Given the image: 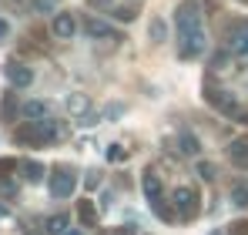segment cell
Listing matches in <instances>:
<instances>
[{"label": "cell", "mask_w": 248, "mask_h": 235, "mask_svg": "<svg viewBox=\"0 0 248 235\" xmlns=\"http://www.w3.org/2000/svg\"><path fill=\"white\" fill-rule=\"evenodd\" d=\"M178 145H181V148H178L181 155H198V151H202V148H198V138H195V134H181V138H178Z\"/></svg>", "instance_id": "ac0fdd59"}, {"label": "cell", "mask_w": 248, "mask_h": 235, "mask_svg": "<svg viewBox=\"0 0 248 235\" xmlns=\"http://www.w3.org/2000/svg\"><path fill=\"white\" fill-rule=\"evenodd\" d=\"M178 31L181 34H188V31H195V27H202V14H198V3H181L178 7Z\"/></svg>", "instance_id": "5b68a950"}, {"label": "cell", "mask_w": 248, "mask_h": 235, "mask_svg": "<svg viewBox=\"0 0 248 235\" xmlns=\"http://www.w3.org/2000/svg\"><path fill=\"white\" fill-rule=\"evenodd\" d=\"M81 124H84V128H94V124H101V115L87 111V115H81Z\"/></svg>", "instance_id": "7402d4cb"}, {"label": "cell", "mask_w": 248, "mask_h": 235, "mask_svg": "<svg viewBox=\"0 0 248 235\" xmlns=\"http://www.w3.org/2000/svg\"><path fill=\"white\" fill-rule=\"evenodd\" d=\"M148 31H151V40H155V44H161V40L168 37V27H165V20H161V17H155Z\"/></svg>", "instance_id": "ffe728a7"}, {"label": "cell", "mask_w": 248, "mask_h": 235, "mask_svg": "<svg viewBox=\"0 0 248 235\" xmlns=\"http://www.w3.org/2000/svg\"><path fill=\"white\" fill-rule=\"evenodd\" d=\"M74 188H78V175L71 171V168H57L54 171V178H50V195L57 198H71L74 195Z\"/></svg>", "instance_id": "3957f363"}, {"label": "cell", "mask_w": 248, "mask_h": 235, "mask_svg": "<svg viewBox=\"0 0 248 235\" xmlns=\"http://www.w3.org/2000/svg\"><path fill=\"white\" fill-rule=\"evenodd\" d=\"M198 171H202V178H205V182H211V178H215V168H211L208 161H202V165H198Z\"/></svg>", "instance_id": "cb8c5ba5"}, {"label": "cell", "mask_w": 248, "mask_h": 235, "mask_svg": "<svg viewBox=\"0 0 248 235\" xmlns=\"http://www.w3.org/2000/svg\"><path fill=\"white\" fill-rule=\"evenodd\" d=\"M211 235H221V232H211Z\"/></svg>", "instance_id": "1f68e13d"}, {"label": "cell", "mask_w": 248, "mask_h": 235, "mask_svg": "<svg viewBox=\"0 0 248 235\" xmlns=\"http://www.w3.org/2000/svg\"><path fill=\"white\" fill-rule=\"evenodd\" d=\"M0 118H3V121H14V118H17V94H3V101H0Z\"/></svg>", "instance_id": "2e32d148"}, {"label": "cell", "mask_w": 248, "mask_h": 235, "mask_svg": "<svg viewBox=\"0 0 248 235\" xmlns=\"http://www.w3.org/2000/svg\"><path fill=\"white\" fill-rule=\"evenodd\" d=\"M171 201H174V208H178V215L181 218H195L198 212H202V205H198V192L195 188H174L171 192Z\"/></svg>", "instance_id": "7a4b0ae2"}, {"label": "cell", "mask_w": 248, "mask_h": 235, "mask_svg": "<svg viewBox=\"0 0 248 235\" xmlns=\"http://www.w3.org/2000/svg\"><path fill=\"white\" fill-rule=\"evenodd\" d=\"M7 34H10V24H7V20H0V44H3V37H7Z\"/></svg>", "instance_id": "83f0119b"}, {"label": "cell", "mask_w": 248, "mask_h": 235, "mask_svg": "<svg viewBox=\"0 0 248 235\" xmlns=\"http://www.w3.org/2000/svg\"><path fill=\"white\" fill-rule=\"evenodd\" d=\"M228 158H232L235 168H245L248 171V138H235L232 148H228Z\"/></svg>", "instance_id": "30bf717a"}, {"label": "cell", "mask_w": 248, "mask_h": 235, "mask_svg": "<svg viewBox=\"0 0 248 235\" xmlns=\"http://www.w3.org/2000/svg\"><path fill=\"white\" fill-rule=\"evenodd\" d=\"M81 31H84V34H87V37H94V40L114 37V27H111V24H108V20H97V17H84Z\"/></svg>", "instance_id": "9c48e42d"}, {"label": "cell", "mask_w": 248, "mask_h": 235, "mask_svg": "<svg viewBox=\"0 0 248 235\" xmlns=\"http://www.w3.org/2000/svg\"><path fill=\"white\" fill-rule=\"evenodd\" d=\"M64 235H84V232H81V229H67Z\"/></svg>", "instance_id": "4dcf8cb0"}, {"label": "cell", "mask_w": 248, "mask_h": 235, "mask_svg": "<svg viewBox=\"0 0 248 235\" xmlns=\"http://www.w3.org/2000/svg\"><path fill=\"white\" fill-rule=\"evenodd\" d=\"M20 111H24L27 121H41V118H50V104L47 101H27Z\"/></svg>", "instance_id": "7c38bea8"}, {"label": "cell", "mask_w": 248, "mask_h": 235, "mask_svg": "<svg viewBox=\"0 0 248 235\" xmlns=\"http://www.w3.org/2000/svg\"><path fill=\"white\" fill-rule=\"evenodd\" d=\"M47 232H50V235H64V232H67V215H54V218H47Z\"/></svg>", "instance_id": "d6986e66"}, {"label": "cell", "mask_w": 248, "mask_h": 235, "mask_svg": "<svg viewBox=\"0 0 248 235\" xmlns=\"http://www.w3.org/2000/svg\"><path fill=\"white\" fill-rule=\"evenodd\" d=\"M232 50L242 54V57H248V20L235 27V34H232Z\"/></svg>", "instance_id": "4fadbf2b"}, {"label": "cell", "mask_w": 248, "mask_h": 235, "mask_svg": "<svg viewBox=\"0 0 248 235\" xmlns=\"http://www.w3.org/2000/svg\"><path fill=\"white\" fill-rule=\"evenodd\" d=\"M20 168H24V178H27L31 185H37V182L44 178V165H41V161H24Z\"/></svg>", "instance_id": "9a60e30c"}, {"label": "cell", "mask_w": 248, "mask_h": 235, "mask_svg": "<svg viewBox=\"0 0 248 235\" xmlns=\"http://www.w3.org/2000/svg\"><path fill=\"white\" fill-rule=\"evenodd\" d=\"M114 235H134V229H131V225H121V229H118Z\"/></svg>", "instance_id": "f546056e"}, {"label": "cell", "mask_w": 248, "mask_h": 235, "mask_svg": "<svg viewBox=\"0 0 248 235\" xmlns=\"http://www.w3.org/2000/svg\"><path fill=\"white\" fill-rule=\"evenodd\" d=\"M20 145H50L61 138V124L54 118H41V121H27L24 128H17L14 134Z\"/></svg>", "instance_id": "6da1fadb"}, {"label": "cell", "mask_w": 248, "mask_h": 235, "mask_svg": "<svg viewBox=\"0 0 248 235\" xmlns=\"http://www.w3.org/2000/svg\"><path fill=\"white\" fill-rule=\"evenodd\" d=\"M34 7H37L41 14H50V10H57V0H37Z\"/></svg>", "instance_id": "603a6c76"}, {"label": "cell", "mask_w": 248, "mask_h": 235, "mask_svg": "<svg viewBox=\"0 0 248 235\" xmlns=\"http://www.w3.org/2000/svg\"><path fill=\"white\" fill-rule=\"evenodd\" d=\"M202 50H205V31L202 27L181 34V57H198Z\"/></svg>", "instance_id": "8992f818"}, {"label": "cell", "mask_w": 248, "mask_h": 235, "mask_svg": "<svg viewBox=\"0 0 248 235\" xmlns=\"http://www.w3.org/2000/svg\"><path fill=\"white\" fill-rule=\"evenodd\" d=\"M232 235H248V222H235L232 225Z\"/></svg>", "instance_id": "484cf974"}, {"label": "cell", "mask_w": 248, "mask_h": 235, "mask_svg": "<svg viewBox=\"0 0 248 235\" xmlns=\"http://www.w3.org/2000/svg\"><path fill=\"white\" fill-rule=\"evenodd\" d=\"M67 111H71V115H87V111H91V98H87V94H71V98H67Z\"/></svg>", "instance_id": "5bb4252c"}, {"label": "cell", "mask_w": 248, "mask_h": 235, "mask_svg": "<svg viewBox=\"0 0 248 235\" xmlns=\"http://www.w3.org/2000/svg\"><path fill=\"white\" fill-rule=\"evenodd\" d=\"M78 212H81V222H84V225H94V222H97V208H94L91 201H81V208H78Z\"/></svg>", "instance_id": "44dd1931"}, {"label": "cell", "mask_w": 248, "mask_h": 235, "mask_svg": "<svg viewBox=\"0 0 248 235\" xmlns=\"http://www.w3.org/2000/svg\"><path fill=\"white\" fill-rule=\"evenodd\" d=\"M232 201L238 208H248V182H235L232 185Z\"/></svg>", "instance_id": "e0dca14e"}, {"label": "cell", "mask_w": 248, "mask_h": 235, "mask_svg": "<svg viewBox=\"0 0 248 235\" xmlns=\"http://www.w3.org/2000/svg\"><path fill=\"white\" fill-rule=\"evenodd\" d=\"M3 78L14 87H31L34 84V71L27 64H20V61H10V64H3Z\"/></svg>", "instance_id": "277c9868"}, {"label": "cell", "mask_w": 248, "mask_h": 235, "mask_svg": "<svg viewBox=\"0 0 248 235\" xmlns=\"http://www.w3.org/2000/svg\"><path fill=\"white\" fill-rule=\"evenodd\" d=\"M141 188H144V198H148V201H158V198H161V178H158L155 171H144Z\"/></svg>", "instance_id": "8fae6325"}, {"label": "cell", "mask_w": 248, "mask_h": 235, "mask_svg": "<svg viewBox=\"0 0 248 235\" xmlns=\"http://www.w3.org/2000/svg\"><path fill=\"white\" fill-rule=\"evenodd\" d=\"M54 37L57 40H71L78 34V20H74V14H54Z\"/></svg>", "instance_id": "52a82bcc"}, {"label": "cell", "mask_w": 248, "mask_h": 235, "mask_svg": "<svg viewBox=\"0 0 248 235\" xmlns=\"http://www.w3.org/2000/svg\"><path fill=\"white\" fill-rule=\"evenodd\" d=\"M14 165H17V161H10V158H3V161H0V171H10Z\"/></svg>", "instance_id": "f1b7e54d"}, {"label": "cell", "mask_w": 248, "mask_h": 235, "mask_svg": "<svg viewBox=\"0 0 248 235\" xmlns=\"http://www.w3.org/2000/svg\"><path fill=\"white\" fill-rule=\"evenodd\" d=\"M208 104L218 108L221 115H235V111H238V101H235L232 91H208Z\"/></svg>", "instance_id": "ba28073f"}, {"label": "cell", "mask_w": 248, "mask_h": 235, "mask_svg": "<svg viewBox=\"0 0 248 235\" xmlns=\"http://www.w3.org/2000/svg\"><path fill=\"white\" fill-rule=\"evenodd\" d=\"M131 17H134L131 7H118V20H131Z\"/></svg>", "instance_id": "4316f807"}, {"label": "cell", "mask_w": 248, "mask_h": 235, "mask_svg": "<svg viewBox=\"0 0 248 235\" xmlns=\"http://www.w3.org/2000/svg\"><path fill=\"white\" fill-rule=\"evenodd\" d=\"M121 158H124L121 145H111V148H108V161H121Z\"/></svg>", "instance_id": "d4e9b609"}]
</instances>
